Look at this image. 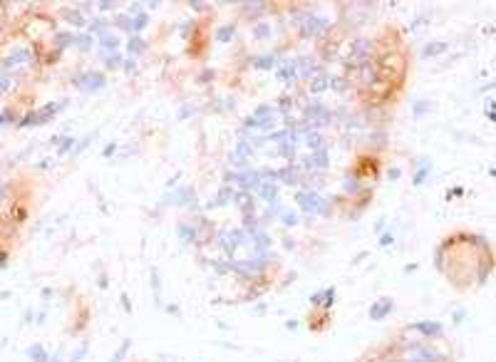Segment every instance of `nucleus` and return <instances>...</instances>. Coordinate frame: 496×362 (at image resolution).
<instances>
[{
	"label": "nucleus",
	"instance_id": "6",
	"mask_svg": "<svg viewBox=\"0 0 496 362\" xmlns=\"http://www.w3.org/2000/svg\"><path fill=\"white\" fill-rule=\"evenodd\" d=\"M295 72H298V65H295V62H283V65L278 67V77H281V79H293Z\"/></svg>",
	"mask_w": 496,
	"mask_h": 362
},
{
	"label": "nucleus",
	"instance_id": "27",
	"mask_svg": "<svg viewBox=\"0 0 496 362\" xmlns=\"http://www.w3.org/2000/svg\"><path fill=\"white\" fill-rule=\"evenodd\" d=\"M112 5H114V3H99V10H109Z\"/></svg>",
	"mask_w": 496,
	"mask_h": 362
},
{
	"label": "nucleus",
	"instance_id": "28",
	"mask_svg": "<svg viewBox=\"0 0 496 362\" xmlns=\"http://www.w3.org/2000/svg\"><path fill=\"white\" fill-rule=\"evenodd\" d=\"M5 265V253H0V268Z\"/></svg>",
	"mask_w": 496,
	"mask_h": 362
},
{
	"label": "nucleus",
	"instance_id": "19",
	"mask_svg": "<svg viewBox=\"0 0 496 362\" xmlns=\"http://www.w3.org/2000/svg\"><path fill=\"white\" fill-rule=\"evenodd\" d=\"M117 45H119V43H117L114 37H102V48H104V50H117Z\"/></svg>",
	"mask_w": 496,
	"mask_h": 362
},
{
	"label": "nucleus",
	"instance_id": "3",
	"mask_svg": "<svg viewBox=\"0 0 496 362\" xmlns=\"http://www.w3.org/2000/svg\"><path fill=\"white\" fill-rule=\"evenodd\" d=\"M325 27H328L325 20H320L315 15H308V18H305V25H300V32L303 35H320Z\"/></svg>",
	"mask_w": 496,
	"mask_h": 362
},
{
	"label": "nucleus",
	"instance_id": "25",
	"mask_svg": "<svg viewBox=\"0 0 496 362\" xmlns=\"http://www.w3.org/2000/svg\"><path fill=\"white\" fill-rule=\"evenodd\" d=\"M107 62H109V67H119V65H122V57H117V55H114V57H109Z\"/></svg>",
	"mask_w": 496,
	"mask_h": 362
},
{
	"label": "nucleus",
	"instance_id": "18",
	"mask_svg": "<svg viewBox=\"0 0 496 362\" xmlns=\"http://www.w3.org/2000/svg\"><path fill=\"white\" fill-rule=\"evenodd\" d=\"M325 82H328V79H325V74L315 77V79H313V92H320V90H325Z\"/></svg>",
	"mask_w": 496,
	"mask_h": 362
},
{
	"label": "nucleus",
	"instance_id": "20",
	"mask_svg": "<svg viewBox=\"0 0 496 362\" xmlns=\"http://www.w3.org/2000/svg\"><path fill=\"white\" fill-rule=\"evenodd\" d=\"M271 62H273V55H265V57H258V60H256V67L265 70V67H271Z\"/></svg>",
	"mask_w": 496,
	"mask_h": 362
},
{
	"label": "nucleus",
	"instance_id": "10",
	"mask_svg": "<svg viewBox=\"0 0 496 362\" xmlns=\"http://www.w3.org/2000/svg\"><path fill=\"white\" fill-rule=\"evenodd\" d=\"M30 357H32L35 362H47V352H45L40 345H32V347H30Z\"/></svg>",
	"mask_w": 496,
	"mask_h": 362
},
{
	"label": "nucleus",
	"instance_id": "16",
	"mask_svg": "<svg viewBox=\"0 0 496 362\" xmlns=\"http://www.w3.org/2000/svg\"><path fill=\"white\" fill-rule=\"evenodd\" d=\"M427 174H429V164H427V162H422V169H419V171L414 174V184H422V181L427 179Z\"/></svg>",
	"mask_w": 496,
	"mask_h": 362
},
{
	"label": "nucleus",
	"instance_id": "9",
	"mask_svg": "<svg viewBox=\"0 0 496 362\" xmlns=\"http://www.w3.org/2000/svg\"><path fill=\"white\" fill-rule=\"evenodd\" d=\"M444 50H447V45H444V43H432L429 48H425V50H422V55H425V57H434V55H439V52H444Z\"/></svg>",
	"mask_w": 496,
	"mask_h": 362
},
{
	"label": "nucleus",
	"instance_id": "13",
	"mask_svg": "<svg viewBox=\"0 0 496 362\" xmlns=\"http://www.w3.org/2000/svg\"><path fill=\"white\" fill-rule=\"evenodd\" d=\"M57 50H65L67 48V43H74V35H70V32H62V35H57Z\"/></svg>",
	"mask_w": 496,
	"mask_h": 362
},
{
	"label": "nucleus",
	"instance_id": "14",
	"mask_svg": "<svg viewBox=\"0 0 496 362\" xmlns=\"http://www.w3.org/2000/svg\"><path fill=\"white\" fill-rule=\"evenodd\" d=\"M62 18H67L70 23H74V25H85V18L80 15V13H72V10H65L62 13Z\"/></svg>",
	"mask_w": 496,
	"mask_h": 362
},
{
	"label": "nucleus",
	"instance_id": "24",
	"mask_svg": "<svg viewBox=\"0 0 496 362\" xmlns=\"http://www.w3.org/2000/svg\"><path fill=\"white\" fill-rule=\"evenodd\" d=\"M134 27H137V30H142V27H146V15H144V13H142V15H139V18H137V20H134Z\"/></svg>",
	"mask_w": 496,
	"mask_h": 362
},
{
	"label": "nucleus",
	"instance_id": "12",
	"mask_svg": "<svg viewBox=\"0 0 496 362\" xmlns=\"http://www.w3.org/2000/svg\"><path fill=\"white\" fill-rule=\"evenodd\" d=\"M216 37L221 40V43H228V40L234 37V25H226V27H221V30L216 32Z\"/></svg>",
	"mask_w": 496,
	"mask_h": 362
},
{
	"label": "nucleus",
	"instance_id": "8",
	"mask_svg": "<svg viewBox=\"0 0 496 362\" xmlns=\"http://www.w3.org/2000/svg\"><path fill=\"white\" fill-rule=\"evenodd\" d=\"M439 357L434 355V352H429V350H417V355L409 360V362H437Z\"/></svg>",
	"mask_w": 496,
	"mask_h": 362
},
{
	"label": "nucleus",
	"instance_id": "5",
	"mask_svg": "<svg viewBox=\"0 0 496 362\" xmlns=\"http://www.w3.org/2000/svg\"><path fill=\"white\" fill-rule=\"evenodd\" d=\"M390 310H392V300H379V303H375V305L370 308V317L379 320V317H385Z\"/></svg>",
	"mask_w": 496,
	"mask_h": 362
},
{
	"label": "nucleus",
	"instance_id": "1",
	"mask_svg": "<svg viewBox=\"0 0 496 362\" xmlns=\"http://www.w3.org/2000/svg\"><path fill=\"white\" fill-rule=\"evenodd\" d=\"M32 60H35V55H32V50H30V48H25V45L13 48V50H10V55L3 60V74L15 72V70H25V67H30V65H32Z\"/></svg>",
	"mask_w": 496,
	"mask_h": 362
},
{
	"label": "nucleus",
	"instance_id": "26",
	"mask_svg": "<svg viewBox=\"0 0 496 362\" xmlns=\"http://www.w3.org/2000/svg\"><path fill=\"white\" fill-rule=\"evenodd\" d=\"M70 144H72V139H62V144H60V154H65V151L70 149Z\"/></svg>",
	"mask_w": 496,
	"mask_h": 362
},
{
	"label": "nucleus",
	"instance_id": "22",
	"mask_svg": "<svg viewBox=\"0 0 496 362\" xmlns=\"http://www.w3.org/2000/svg\"><path fill=\"white\" fill-rule=\"evenodd\" d=\"M429 109V102H417L414 104V114H422V112H427Z\"/></svg>",
	"mask_w": 496,
	"mask_h": 362
},
{
	"label": "nucleus",
	"instance_id": "23",
	"mask_svg": "<svg viewBox=\"0 0 496 362\" xmlns=\"http://www.w3.org/2000/svg\"><path fill=\"white\" fill-rule=\"evenodd\" d=\"M13 119H15V117H13V112H10V109H5L3 114H0V124H5V122H13Z\"/></svg>",
	"mask_w": 496,
	"mask_h": 362
},
{
	"label": "nucleus",
	"instance_id": "2",
	"mask_svg": "<svg viewBox=\"0 0 496 362\" xmlns=\"http://www.w3.org/2000/svg\"><path fill=\"white\" fill-rule=\"evenodd\" d=\"M74 85L85 92H94L104 85V74L102 72H82L80 77H74Z\"/></svg>",
	"mask_w": 496,
	"mask_h": 362
},
{
	"label": "nucleus",
	"instance_id": "15",
	"mask_svg": "<svg viewBox=\"0 0 496 362\" xmlns=\"http://www.w3.org/2000/svg\"><path fill=\"white\" fill-rule=\"evenodd\" d=\"M10 90H13V79L8 74H0V95H5Z\"/></svg>",
	"mask_w": 496,
	"mask_h": 362
},
{
	"label": "nucleus",
	"instance_id": "4",
	"mask_svg": "<svg viewBox=\"0 0 496 362\" xmlns=\"http://www.w3.org/2000/svg\"><path fill=\"white\" fill-rule=\"evenodd\" d=\"M323 204L325 201L320 198V196H315V193H300V206L305 209V211H323Z\"/></svg>",
	"mask_w": 496,
	"mask_h": 362
},
{
	"label": "nucleus",
	"instance_id": "7",
	"mask_svg": "<svg viewBox=\"0 0 496 362\" xmlns=\"http://www.w3.org/2000/svg\"><path fill=\"white\" fill-rule=\"evenodd\" d=\"M414 330L425 333V335H439V333H442V328H439L437 323H417V325H414Z\"/></svg>",
	"mask_w": 496,
	"mask_h": 362
},
{
	"label": "nucleus",
	"instance_id": "21",
	"mask_svg": "<svg viewBox=\"0 0 496 362\" xmlns=\"http://www.w3.org/2000/svg\"><path fill=\"white\" fill-rule=\"evenodd\" d=\"M107 30V23L104 20H94L92 23V32H104Z\"/></svg>",
	"mask_w": 496,
	"mask_h": 362
},
{
	"label": "nucleus",
	"instance_id": "29",
	"mask_svg": "<svg viewBox=\"0 0 496 362\" xmlns=\"http://www.w3.org/2000/svg\"><path fill=\"white\" fill-rule=\"evenodd\" d=\"M5 191H8V189H5L3 184H0V198H3V196H5Z\"/></svg>",
	"mask_w": 496,
	"mask_h": 362
},
{
	"label": "nucleus",
	"instance_id": "11",
	"mask_svg": "<svg viewBox=\"0 0 496 362\" xmlns=\"http://www.w3.org/2000/svg\"><path fill=\"white\" fill-rule=\"evenodd\" d=\"M144 45H146V43H144L142 37H132V40H129V52H132V55L144 52Z\"/></svg>",
	"mask_w": 496,
	"mask_h": 362
},
{
	"label": "nucleus",
	"instance_id": "17",
	"mask_svg": "<svg viewBox=\"0 0 496 362\" xmlns=\"http://www.w3.org/2000/svg\"><path fill=\"white\" fill-rule=\"evenodd\" d=\"M74 45H77V48H80V50H82V52H87V50H90V48H92V40H90V37H85V35H82V37H74Z\"/></svg>",
	"mask_w": 496,
	"mask_h": 362
}]
</instances>
